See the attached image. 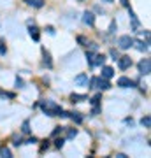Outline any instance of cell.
I'll return each instance as SVG.
<instances>
[{
	"mask_svg": "<svg viewBox=\"0 0 151 158\" xmlns=\"http://www.w3.org/2000/svg\"><path fill=\"white\" fill-rule=\"evenodd\" d=\"M63 142H65V139H56V141H55V146H56V148H63Z\"/></svg>",
	"mask_w": 151,
	"mask_h": 158,
	"instance_id": "23",
	"label": "cell"
},
{
	"mask_svg": "<svg viewBox=\"0 0 151 158\" xmlns=\"http://www.w3.org/2000/svg\"><path fill=\"white\" fill-rule=\"evenodd\" d=\"M130 65H132V58L130 56H120L118 58V67L121 69V70H127Z\"/></svg>",
	"mask_w": 151,
	"mask_h": 158,
	"instance_id": "3",
	"label": "cell"
},
{
	"mask_svg": "<svg viewBox=\"0 0 151 158\" xmlns=\"http://www.w3.org/2000/svg\"><path fill=\"white\" fill-rule=\"evenodd\" d=\"M44 65H46L48 69L53 67V62H51V55H49V53H48L46 49H44Z\"/></svg>",
	"mask_w": 151,
	"mask_h": 158,
	"instance_id": "14",
	"label": "cell"
},
{
	"mask_svg": "<svg viewBox=\"0 0 151 158\" xmlns=\"http://www.w3.org/2000/svg\"><path fill=\"white\" fill-rule=\"evenodd\" d=\"M35 142H37V139H35V137H30L27 141V144H35Z\"/></svg>",
	"mask_w": 151,
	"mask_h": 158,
	"instance_id": "32",
	"label": "cell"
},
{
	"mask_svg": "<svg viewBox=\"0 0 151 158\" xmlns=\"http://www.w3.org/2000/svg\"><path fill=\"white\" fill-rule=\"evenodd\" d=\"M132 85H134V83H132V79L125 77V76H121V77L118 79V86H120V88H130Z\"/></svg>",
	"mask_w": 151,
	"mask_h": 158,
	"instance_id": "7",
	"label": "cell"
},
{
	"mask_svg": "<svg viewBox=\"0 0 151 158\" xmlns=\"http://www.w3.org/2000/svg\"><path fill=\"white\" fill-rule=\"evenodd\" d=\"M14 146H19V144H23V141L19 139V137H14V142H12Z\"/></svg>",
	"mask_w": 151,
	"mask_h": 158,
	"instance_id": "30",
	"label": "cell"
},
{
	"mask_svg": "<svg viewBox=\"0 0 151 158\" xmlns=\"http://www.w3.org/2000/svg\"><path fill=\"white\" fill-rule=\"evenodd\" d=\"M74 83L79 86H84V85H88V76L86 74H79V76H76L74 77Z\"/></svg>",
	"mask_w": 151,
	"mask_h": 158,
	"instance_id": "8",
	"label": "cell"
},
{
	"mask_svg": "<svg viewBox=\"0 0 151 158\" xmlns=\"http://www.w3.org/2000/svg\"><path fill=\"white\" fill-rule=\"evenodd\" d=\"M139 72L142 74V76H148V74L151 72V62H149V58H144V60H141V62H139Z\"/></svg>",
	"mask_w": 151,
	"mask_h": 158,
	"instance_id": "2",
	"label": "cell"
},
{
	"mask_svg": "<svg viewBox=\"0 0 151 158\" xmlns=\"http://www.w3.org/2000/svg\"><path fill=\"white\" fill-rule=\"evenodd\" d=\"M76 135H78V130H76V128H70V130L67 132V137H69V139H74Z\"/></svg>",
	"mask_w": 151,
	"mask_h": 158,
	"instance_id": "19",
	"label": "cell"
},
{
	"mask_svg": "<svg viewBox=\"0 0 151 158\" xmlns=\"http://www.w3.org/2000/svg\"><path fill=\"white\" fill-rule=\"evenodd\" d=\"M97 88H100V90H109V88H111L109 79H106V77H97Z\"/></svg>",
	"mask_w": 151,
	"mask_h": 158,
	"instance_id": "5",
	"label": "cell"
},
{
	"mask_svg": "<svg viewBox=\"0 0 151 158\" xmlns=\"http://www.w3.org/2000/svg\"><path fill=\"white\" fill-rule=\"evenodd\" d=\"M46 30H48V34H51V35L55 34V28H53V27H48V28H46Z\"/></svg>",
	"mask_w": 151,
	"mask_h": 158,
	"instance_id": "33",
	"label": "cell"
},
{
	"mask_svg": "<svg viewBox=\"0 0 151 158\" xmlns=\"http://www.w3.org/2000/svg\"><path fill=\"white\" fill-rule=\"evenodd\" d=\"M104 62H106V56H104V55H93L88 63L93 65V67H100V65H104Z\"/></svg>",
	"mask_w": 151,
	"mask_h": 158,
	"instance_id": "4",
	"label": "cell"
},
{
	"mask_svg": "<svg viewBox=\"0 0 151 158\" xmlns=\"http://www.w3.org/2000/svg\"><path fill=\"white\" fill-rule=\"evenodd\" d=\"M90 88H97V77L90 79Z\"/></svg>",
	"mask_w": 151,
	"mask_h": 158,
	"instance_id": "27",
	"label": "cell"
},
{
	"mask_svg": "<svg viewBox=\"0 0 151 158\" xmlns=\"http://www.w3.org/2000/svg\"><path fill=\"white\" fill-rule=\"evenodd\" d=\"M60 132H62V127H56V128L53 130V135H58V134H60Z\"/></svg>",
	"mask_w": 151,
	"mask_h": 158,
	"instance_id": "31",
	"label": "cell"
},
{
	"mask_svg": "<svg viewBox=\"0 0 151 158\" xmlns=\"http://www.w3.org/2000/svg\"><path fill=\"white\" fill-rule=\"evenodd\" d=\"M141 125H142V127H146V128H149V125H151V118H149V116H144V118L141 119Z\"/></svg>",
	"mask_w": 151,
	"mask_h": 158,
	"instance_id": "16",
	"label": "cell"
},
{
	"mask_svg": "<svg viewBox=\"0 0 151 158\" xmlns=\"http://www.w3.org/2000/svg\"><path fill=\"white\" fill-rule=\"evenodd\" d=\"M104 2H109V4H111V2H112V0H104Z\"/></svg>",
	"mask_w": 151,
	"mask_h": 158,
	"instance_id": "35",
	"label": "cell"
},
{
	"mask_svg": "<svg viewBox=\"0 0 151 158\" xmlns=\"http://www.w3.org/2000/svg\"><path fill=\"white\" fill-rule=\"evenodd\" d=\"M116 30H118V25H116V21H112L111 27H109V34H114Z\"/></svg>",
	"mask_w": 151,
	"mask_h": 158,
	"instance_id": "20",
	"label": "cell"
},
{
	"mask_svg": "<svg viewBox=\"0 0 151 158\" xmlns=\"http://www.w3.org/2000/svg\"><path fill=\"white\" fill-rule=\"evenodd\" d=\"M28 34H30V37H32L34 40H39V28H37V27L32 25V27L28 28Z\"/></svg>",
	"mask_w": 151,
	"mask_h": 158,
	"instance_id": "12",
	"label": "cell"
},
{
	"mask_svg": "<svg viewBox=\"0 0 151 158\" xmlns=\"http://www.w3.org/2000/svg\"><path fill=\"white\" fill-rule=\"evenodd\" d=\"M0 155H2V156H6V158H11V151H9L7 148H2V149H0Z\"/></svg>",
	"mask_w": 151,
	"mask_h": 158,
	"instance_id": "18",
	"label": "cell"
},
{
	"mask_svg": "<svg viewBox=\"0 0 151 158\" xmlns=\"http://www.w3.org/2000/svg\"><path fill=\"white\" fill-rule=\"evenodd\" d=\"M21 130H23V134H28V132H30V123H28V121H25Z\"/></svg>",
	"mask_w": 151,
	"mask_h": 158,
	"instance_id": "21",
	"label": "cell"
},
{
	"mask_svg": "<svg viewBox=\"0 0 151 158\" xmlns=\"http://www.w3.org/2000/svg\"><path fill=\"white\" fill-rule=\"evenodd\" d=\"M30 7H37V9H40V7H44V0H25Z\"/></svg>",
	"mask_w": 151,
	"mask_h": 158,
	"instance_id": "11",
	"label": "cell"
},
{
	"mask_svg": "<svg viewBox=\"0 0 151 158\" xmlns=\"http://www.w3.org/2000/svg\"><path fill=\"white\" fill-rule=\"evenodd\" d=\"M112 76H114V70H112V67H106V65H102V77L111 79Z\"/></svg>",
	"mask_w": 151,
	"mask_h": 158,
	"instance_id": "9",
	"label": "cell"
},
{
	"mask_svg": "<svg viewBox=\"0 0 151 158\" xmlns=\"http://www.w3.org/2000/svg\"><path fill=\"white\" fill-rule=\"evenodd\" d=\"M148 44H149V40H148L146 44L142 42V40H134V44H132V46H135L139 51H148V49H149V46H148Z\"/></svg>",
	"mask_w": 151,
	"mask_h": 158,
	"instance_id": "10",
	"label": "cell"
},
{
	"mask_svg": "<svg viewBox=\"0 0 151 158\" xmlns=\"http://www.w3.org/2000/svg\"><path fill=\"white\" fill-rule=\"evenodd\" d=\"M0 97H2V98H12V93H7V91H0Z\"/></svg>",
	"mask_w": 151,
	"mask_h": 158,
	"instance_id": "22",
	"label": "cell"
},
{
	"mask_svg": "<svg viewBox=\"0 0 151 158\" xmlns=\"http://www.w3.org/2000/svg\"><path fill=\"white\" fill-rule=\"evenodd\" d=\"M132 44H134V39H132L130 35H121V37L118 39V46H120L121 49H128V48H132Z\"/></svg>",
	"mask_w": 151,
	"mask_h": 158,
	"instance_id": "1",
	"label": "cell"
},
{
	"mask_svg": "<svg viewBox=\"0 0 151 158\" xmlns=\"http://www.w3.org/2000/svg\"><path fill=\"white\" fill-rule=\"evenodd\" d=\"M86 98H88L86 95H79V93H72V95H70V100L72 102H83V100H86Z\"/></svg>",
	"mask_w": 151,
	"mask_h": 158,
	"instance_id": "13",
	"label": "cell"
},
{
	"mask_svg": "<svg viewBox=\"0 0 151 158\" xmlns=\"http://www.w3.org/2000/svg\"><path fill=\"white\" fill-rule=\"evenodd\" d=\"M109 53H111L112 60H118V58H120V55H118V51H116V49H111V51H109Z\"/></svg>",
	"mask_w": 151,
	"mask_h": 158,
	"instance_id": "26",
	"label": "cell"
},
{
	"mask_svg": "<svg viewBox=\"0 0 151 158\" xmlns=\"http://www.w3.org/2000/svg\"><path fill=\"white\" fill-rule=\"evenodd\" d=\"M83 21H84V25L93 27V23H95V16H93V12H90V11L84 12V14H83Z\"/></svg>",
	"mask_w": 151,
	"mask_h": 158,
	"instance_id": "6",
	"label": "cell"
},
{
	"mask_svg": "<svg viewBox=\"0 0 151 158\" xmlns=\"http://www.w3.org/2000/svg\"><path fill=\"white\" fill-rule=\"evenodd\" d=\"M78 42H79V44H83V46H88V44H86V39H84L83 35H79V37H78Z\"/></svg>",
	"mask_w": 151,
	"mask_h": 158,
	"instance_id": "28",
	"label": "cell"
},
{
	"mask_svg": "<svg viewBox=\"0 0 151 158\" xmlns=\"http://www.w3.org/2000/svg\"><path fill=\"white\" fill-rule=\"evenodd\" d=\"M6 51H7V48L4 46V40H0V55H6Z\"/></svg>",
	"mask_w": 151,
	"mask_h": 158,
	"instance_id": "24",
	"label": "cell"
},
{
	"mask_svg": "<svg viewBox=\"0 0 151 158\" xmlns=\"http://www.w3.org/2000/svg\"><path fill=\"white\" fill-rule=\"evenodd\" d=\"M100 98H102V95L100 93H97V95L91 98V106H99V104H100Z\"/></svg>",
	"mask_w": 151,
	"mask_h": 158,
	"instance_id": "17",
	"label": "cell"
},
{
	"mask_svg": "<svg viewBox=\"0 0 151 158\" xmlns=\"http://www.w3.org/2000/svg\"><path fill=\"white\" fill-rule=\"evenodd\" d=\"M69 116H70L76 123H83V116H81L79 113H69Z\"/></svg>",
	"mask_w": 151,
	"mask_h": 158,
	"instance_id": "15",
	"label": "cell"
},
{
	"mask_svg": "<svg viewBox=\"0 0 151 158\" xmlns=\"http://www.w3.org/2000/svg\"><path fill=\"white\" fill-rule=\"evenodd\" d=\"M90 51H97V44H91V46H90Z\"/></svg>",
	"mask_w": 151,
	"mask_h": 158,
	"instance_id": "34",
	"label": "cell"
},
{
	"mask_svg": "<svg viewBox=\"0 0 151 158\" xmlns=\"http://www.w3.org/2000/svg\"><path fill=\"white\" fill-rule=\"evenodd\" d=\"M91 114H93V116L100 114V107H99V106H93V109H91Z\"/></svg>",
	"mask_w": 151,
	"mask_h": 158,
	"instance_id": "25",
	"label": "cell"
},
{
	"mask_svg": "<svg viewBox=\"0 0 151 158\" xmlns=\"http://www.w3.org/2000/svg\"><path fill=\"white\" fill-rule=\"evenodd\" d=\"M16 86L18 88H23V79L21 77H16Z\"/></svg>",
	"mask_w": 151,
	"mask_h": 158,
	"instance_id": "29",
	"label": "cell"
}]
</instances>
